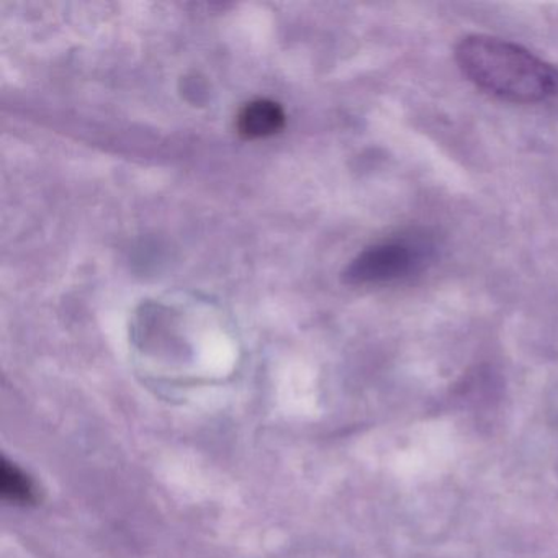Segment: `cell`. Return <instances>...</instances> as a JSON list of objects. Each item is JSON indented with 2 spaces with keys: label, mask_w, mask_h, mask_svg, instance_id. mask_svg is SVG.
<instances>
[{
  "label": "cell",
  "mask_w": 558,
  "mask_h": 558,
  "mask_svg": "<svg viewBox=\"0 0 558 558\" xmlns=\"http://www.w3.org/2000/svg\"><path fill=\"white\" fill-rule=\"evenodd\" d=\"M463 76L483 93L511 104L558 97V70L521 45L489 35H469L456 47Z\"/></svg>",
  "instance_id": "1"
},
{
  "label": "cell",
  "mask_w": 558,
  "mask_h": 558,
  "mask_svg": "<svg viewBox=\"0 0 558 558\" xmlns=\"http://www.w3.org/2000/svg\"><path fill=\"white\" fill-rule=\"evenodd\" d=\"M434 243L424 234H403L367 247L345 277L354 286H381L420 274L433 260Z\"/></svg>",
  "instance_id": "2"
},
{
  "label": "cell",
  "mask_w": 558,
  "mask_h": 558,
  "mask_svg": "<svg viewBox=\"0 0 558 558\" xmlns=\"http://www.w3.org/2000/svg\"><path fill=\"white\" fill-rule=\"evenodd\" d=\"M286 125L283 110L270 100L247 104L238 117V130L250 140L276 135Z\"/></svg>",
  "instance_id": "3"
},
{
  "label": "cell",
  "mask_w": 558,
  "mask_h": 558,
  "mask_svg": "<svg viewBox=\"0 0 558 558\" xmlns=\"http://www.w3.org/2000/svg\"><path fill=\"white\" fill-rule=\"evenodd\" d=\"M0 489L5 499L12 502L34 501L35 488L34 483L31 482L27 475L17 466L11 463H2V472H0Z\"/></svg>",
  "instance_id": "4"
}]
</instances>
